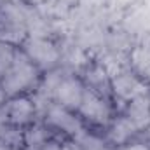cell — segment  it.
Wrapping results in <instances>:
<instances>
[{
	"mask_svg": "<svg viewBox=\"0 0 150 150\" xmlns=\"http://www.w3.org/2000/svg\"><path fill=\"white\" fill-rule=\"evenodd\" d=\"M58 94H59V100L65 105H72V107L80 105V91L72 80H67L65 84H61L58 87Z\"/></svg>",
	"mask_w": 150,
	"mask_h": 150,
	"instance_id": "cell-1",
	"label": "cell"
},
{
	"mask_svg": "<svg viewBox=\"0 0 150 150\" xmlns=\"http://www.w3.org/2000/svg\"><path fill=\"white\" fill-rule=\"evenodd\" d=\"M82 112L86 113L87 117L100 119V117L105 115V108H103L101 101L96 100L93 94H86V98L82 100Z\"/></svg>",
	"mask_w": 150,
	"mask_h": 150,
	"instance_id": "cell-2",
	"label": "cell"
}]
</instances>
